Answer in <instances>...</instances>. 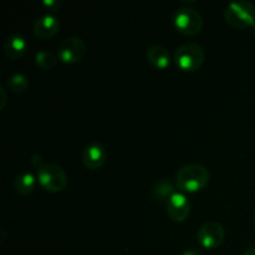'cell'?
<instances>
[{"label": "cell", "mask_w": 255, "mask_h": 255, "mask_svg": "<svg viewBox=\"0 0 255 255\" xmlns=\"http://www.w3.org/2000/svg\"><path fill=\"white\" fill-rule=\"evenodd\" d=\"M177 187L182 192L196 193L208 184L209 172L199 163H191L183 166L176 174Z\"/></svg>", "instance_id": "6da1fadb"}, {"label": "cell", "mask_w": 255, "mask_h": 255, "mask_svg": "<svg viewBox=\"0 0 255 255\" xmlns=\"http://www.w3.org/2000/svg\"><path fill=\"white\" fill-rule=\"evenodd\" d=\"M226 21L231 26L237 29H246V27L254 26L255 24V6L253 2L239 0L232 1L224 11Z\"/></svg>", "instance_id": "7a4b0ae2"}, {"label": "cell", "mask_w": 255, "mask_h": 255, "mask_svg": "<svg viewBox=\"0 0 255 255\" xmlns=\"http://www.w3.org/2000/svg\"><path fill=\"white\" fill-rule=\"evenodd\" d=\"M206 51L197 42L182 44L174 52V62L181 70L187 72L196 71L203 65Z\"/></svg>", "instance_id": "3957f363"}, {"label": "cell", "mask_w": 255, "mask_h": 255, "mask_svg": "<svg viewBox=\"0 0 255 255\" xmlns=\"http://www.w3.org/2000/svg\"><path fill=\"white\" fill-rule=\"evenodd\" d=\"M37 181L42 188L51 193L62 192L67 186L66 172L55 163H45L40 167L37 169Z\"/></svg>", "instance_id": "277c9868"}, {"label": "cell", "mask_w": 255, "mask_h": 255, "mask_svg": "<svg viewBox=\"0 0 255 255\" xmlns=\"http://www.w3.org/2000/svg\"><path fill=\"white\" fill-rule=\"evenodd\" d=\"M173 22L176 29L181 34L187 36H193L201 32L203 27V17L196 9L189 6L179 7L176 10L173 16Z\"/></svg>", "instance_id": "5b68a950"}, {"label": "cell", "mask_w": 255, "mask_h": 255, "mask_svg": "<svg viewBox=\"0 0 255 255\" xmlns=\"http://www.w3.org/2000/svg\"><path fill=\"white\" fill-rule=\"evenodd\" d=\"M86 54V44L81 37L70 36L57 45V56L65 64H76Z\"/></svg>", "instance_id": "8992f818"}, {"label": "cell", "mask_w": 255, "mask_h": 255, "mask_svg": "<svg viewBox=\"0 0 255 255\" xmlns=\"http://www.w3.org/2000/svg\"><path fill=\"white\" fill-rule=\"evenodd\" d=\"M226 238L224 227L218 222H207L197 232V242L202 248L214 249L221 246Z\"/></svg>", "instance_id": "52a82bcc"}, {"label": "cell", "mask_w": 255, "mask_h": 255, "mask_svg": "<svg viewBox=\"0 0 255 255\" xmlns=\"http://www.w3.org/2000/svg\"><path fill=\"white\" fill-rule=\"evenodd\" d=\"M167 213L174 222L186 221L191 213V202L182 192H174L166 202Z\"/></svg>", "instance_id": "ba28073f"}, {"label": "cell", "mask_w": 255, "mask_h": 255, "mask_svg": "<svg viewBox=\"0 0 255 255\" xmlns=\"http://www.w3.org/2000/svg\"><path fill=\"white\" fill-rule=\"evenodd\" d=\"M106 149L99 142H92V143L87 144L82 152V163L90 171H96V169L101 168L106 162Z\"/></svg>", "instance_id": "9c48e42d"}, {"label": "cell", "mask_w": 255, "mask_h": 255, "mask_svg": "<svg viewBox=\"0 0 255 255\" xmlns=\"http://www.w3.org/2000/svg\"><path fill=\"white\" fill-rule=\"evenodd\" d=\"M60 29V20L51 14L42 15L37 17L36 21L34 22V31L35 36L41 40H49L57 34Z\"/></svg>", "instance_id": "30bf717a"}, {"label": "cell", "mask_w": 255, "mask_h": 255, "mask_svg": "<svg viewBox=\"0 0 255 255\" xmlns=\"http://www.w3.org/2000/svg\"><path fill=\"white\" fill-rule=\"evenodd\" d=\"M27 50V41L22 35L12 34L11 36L7 37L5 42L4 51L7 59L10 60H19L25 55Z\"/></svg>", "instance_id": "8fae6325"}, {"label": "cell", "mask_w": 255, "mask_h": 255, "mask_svg": "<svg viewBox=\"0 0 255 255\" xmlns=\"http://www.w3.org/2000/svg\"><path fill=\"white\" fill-rule=\"evenodd\" d=\"M147 60H148L149 64L152 66L157 67V69H167L169 66V62H171V55L169 51L167 50V47H164L163 45H151V46L147 49L146 52Z\"/></svg>", "instance_id": "7c38bea8"}, {"label": "cell", "mask_w": 255, "mask_h": 255, "mask_svg": "<svg viewBox=\"0 0 255 255\" xmlns=\"http://www.w3.org/2000/svg\"><path fill=\"white\" fill-rule=\"evenodd\" d=\"M35 184H36V178L31 172H22L14 181L15 191L21 196H27V194L32 193Z\"/></svg>", "instance_id": "4fadbf2b"}, {"label": "cell", "mask_w": 255, "mask_h": 255, "mask_svg": "<svg viewBox=\"0 0 255 255\" xmlns=\"http://www.w3.org/2000/svg\"><path fill=\"white\" fill-rule=\"evenodd\" d=\"M173 193L174 187L172 182L168 181V179H161L159 182H157V184L153 188V197L157 201L167 202Z\"/></svg>", "instance_id": "5bb4252c"}, {"label": "cell", "mask_w": 255, "mask_h": 255, "mask_svg": "<svg viewBox=\"0 0 255 255\" xmlns=\"http://www.w3.org/2000/svg\"><path fill=\"white\" fill-rule=\"evenodd\" d=\"M35 62L40 69L50 70L56 65L57 59L52 52L46 51V50H40L35 55Z\"/></svg>", "instance_id": "9a60e30c"}, {"label": "cell", "mask_w": 255, "mask_h": 255, "mask_svg": "<svg viewBox=\"0 0 255 255\" xmlns=\"http://www.w3.org/2000/svg\"><path fill=\"white\" fill-rule=\"evenodd\" d=\"M7 89L12 92H24L29 86V80L24 74H14L9 77L6 82Z\"/></svg>", "instance_id": "2e32d148"}, {"label": "cell", "mask_w": 255, "mask_h": 255, "mask_svg": "<svg viewBox=\"0 0 255 255\" xmlns=\"http://www.w3.org/2000/svg\"><path fill=\"white\" fill-rule=\"evenodd\" d=\"M44 6L50 11H56L61 7V1H59V0H45Z\"/></svg>", "instance_id": "e0dca14e"}, {"label": "cell", "mask_w": 255, "mask_h": 255, "mask_svg": "<svg viewBox=\"0 0 255 255\" xmlns=\"http://www.w3.org/2000/svg\"><path fill=\"white\" fill-rule=\"evenodd\" d=\"M42 161H44V159H42V156H40V154H34V156L31 157V159H30V162H31L32 166L36 167L37 169L45 164V163H42Z\"/></svg>", "instance_id": "ac0fdd59"}, {"label": "cell", "mask_w": 255, "mask_h": 255, "mask_svg": "<svg viewBox=\"0 0 255 255\" xmlns=\"http://www.w3.org/2000/svg\"><path fill=\"white\" fill-rule=\"evenodd\" d=\"M182 255H202L201 251H198V249L196 248H191V249H187V251H184Z\"/></svg>", "instance_id": "d6986e66"}, {"label": "cell", "mask_w": 255, "mask_h": 255, "mask_svg": "<svg viewBox=\"0 0 255 255\" xmlns=\"http://www.w3.org/2000/svg\"><path fill=\"white\" fill-rule=\"evenodd\" d=\"M0 94L2 95V104L0 105V109H4V106H5V102H6V94H5V89L4 87H0Z\"/></svg>", "instance_id": "ffe728a7"}, {"label": "cell", "mask_w": 255, "mask_h": 255, "mask_svg": "<svg viewBox=\"0 0 255 255\" xmlns=\"http://www.w3.org/2000/svg\"><path fill=\"white\" fill-rule=\"evenodd\" d=\"M243 255H255V247L247 249V251L243 253Z\"/></svg>", "instance_id": "44dd1931"}, {"label": "cell", "mask_w": 255, "mask_h": 255, "mask_svg": "<svg viewBox=\"0 0 255 255\" xmlns=\"http://www.w3.org/2000/svg\"><path fill=\"white\" fill-rule=\"evenodd\" d=\"M253 32L255 34V24H254V26H253Z\"/></svg>", "instance_id": "7402d4cb"}, {"label": "cell", "mask_w": 255, "mask_h": 255, "mask_svg": "<svg viewBox=\"0 0 255 255\" xmlns=\"http://www.w3.org/2000/svg\"><path fill=\"white\" fill-rule=\"evenodd\" d=\"M254 224H255V223H254Z\"/></svg>", "instance_id": "603a6c76"}]
</instances>
